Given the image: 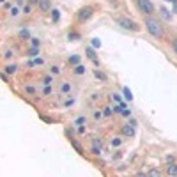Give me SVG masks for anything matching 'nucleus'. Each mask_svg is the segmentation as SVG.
Here are the masks:
<instances>
[{
	"instance_id": "4",
	"label": "nucleus",
	"mask_w": 177,
	"mask_h": 177,
	"mask_svg": "<svg viewBox=\"0 0 177 177\" xmlns=\"http://www.w3.org/2000/svg\"><path fill=\"white\" fill-rule=\"evenodd\" d=\"M90 14H92V9H90V7H85V9H82V12H80V20H87Z\"/></svg>"
},
{
	"instance_id": "14",
	"label": "nucleus",
	"mask_w": 177,
	"mask_h": 177,
	"mask_svg": "<svg viewBox=\"0 0 177 177\" xmlns=\"http://www.w3.org/2000/svg\"><path fill=\"white\" fill-rule=\"evenodd\" d=\"M78 60H80V57H76V55L71 57V62H73V64H78Z\"/></svg>"
},
{
	"instance_id": "3",
	"label": "nucleus",
	"mask_w": 177,
	"mask_h": 177,
	"mask_svg": "<svg viewBox=\"0 0 177 177\" xmlns=\"http://www.w3.org/2000/svg\"><path fill=\"white\" fill-rule=\"evenodd\" d=\"M121 25L124 28H129V30H138V27H136V23L129 22V20H121Z\"/></svg>"
},
{
	"instance_id": "18",
	"label": "nucleus",
	"mask_w": 177,
	"mask_h": 177,
	"mask_svg": "<svg viewBox=\"0 0 177 177\" xmlns=\"http://www.w3.org/2000/svg\"><path fill=\"white\" fill-rule=\"evenodd\" d=\"M174 46H175V50H177V41H175V44H174Z\"/></svg>"
},
{
	"instance_id": "9",
	"label": "nucleus",
	"mask_w": 177,
	"mask_h": 177,
	"mask_svg": "<svg viewBox=\"0 0 177 177\" xmlns=\"http://www.w3.org/2000/svg\"><path fill=\"white\" fill-rule=\"evenodd\" d=\"M85 73V67L83 66H76V74H83Z\"/></svg>"
},
{
	"instance_id": "1",
	"label": "nucleus",
	"mask_w": 177,
	"mask_h": 177,
	"mask_svg": "<svg viewBox=\"0 0 177 177\" xmlns=\"http://www.w3.org/2000/svg\"><path fill=\"white\" fill-rule=\"evenodd\" d=\"M145 25H147V30H149L154 37H163V30H161V27H160V23L156 22V20H147L145 22Z\"/></svg>"
},
{
	"instance_id": "6",
	"label": "nucleus",
	"mask_w": 177,
	"mask_h": 177,
	"mask_svg": "<svg viewBox=\"0 0 177 177\" xmlns=\"http://www.w3.org/2000/svg\"><path fill=\"white\" fill-rule=\"evenodd\" d=\"M168 174H170V175H177V166L175 165L168 166Z\"/></svg>"
},
{
	"instance_id": "11",
	"label": "nucleus",
	"mask_w": 177,
	"mask_h": 177,
	"mask_svg": "<svg viewBox=\"0 0 177 177\" xmlns=\"http://www.w3.org/2000/svg\"><path fill=\"white\" fill-rule=\"evenodd\" d=\"M16 71V66H7V69H6V73H14Z\"/></svg>"
},
{
	"instance_id": "5",
	"label": "nucleus",
	"mask_w": 177,
	"mask_h": 177,
	"mask_svg": "<svg viewBox=\"0 0 177 177\" xmlns=\"http://www.w3.org/2000/svg\"><path fill=\"white\" fill-rule=\"evenodd\" d=\"M124 98H126L127 101H131V99H133V94H131V90H129V88H127V87L124 88Z\"/></svg>"
},
{
	"instance_id": "2",
	"label": "nucleus",
	"mask_w": 177,
	"mask_h": 177,
	"mask_svg": "<svg viewBox=\"0 0 177 177\" xmlns=\"http://www.w3.org/2000/svg\"><path fill=\"white\" fill-rule=\"evenodd\" d=\"M138 7L145 14H151V12L154 11V7H152V4H151L149 0H138Z\"/></svg>"
},
{
	"instance_id": "15",
	"label": "nucleus",
	"mask_w": 177,
	"mask_h": 177,
	"mask_svg": "<svg viewBox=\"0 0 177 177\" xmlns=\"http://www.w3.org/2000/svg\"><path fill=\"white\" fill-rule=\"evenodd\" d=\"M96 76L101 78V80H105V74H103V73H99V71H96Z\"/></svg>"
},
{
	"instance_id": "7",
	"label": "nucleus",
	"mask_w": 177,
	"mask_h": 177,
	"mask_svg": "<svg viewBox=\"0 0 177 177\" xmlns=\"http://www.w3.org/2000/svg\"><path fill=\"white\" fill-rule=\"evenodd\" d=\"M39 6H41V9H48V7H50V2H48V0H41Z\"/></svg>"
},
{
	"instance_id": "12",
	"label": "nucleus",
	"mask_w": 177,
	"mask_h": 177,
	"mask_svg": "<svg viewBox=\"0 0 177 177\" xmlns=\"http://www.w3.org/2000/svg\"><path fill=\"white\" fill-rule=\"evenodd\" d=\"M124 133H126V135H133V133H135V131H133V127H124Z\"/></svg>"
},
{
	"instance_id": "10",
	"label": "nucleus",
	"mask_w": 177,
	"mask_h": 177,
	"mask_svg": "<svg viewBox=\"0 0 177 177\" xmlns=\"http://www.w3.org/2000/svg\"><path fill=\"white\" fill-rule=\"evenodd\" d=\"M92 46H94V48H99L101 41H99V39H92Z\"/></svg>"
},
{
	"instance_id": "17",
	"label": "nucleus",
	"mask_w": 177,
	"mask_h": 177,
	"mask_svg": "<svg viewBox=\"0 0 177 177\" xmlns=\"http://www.w3.org/2000/svg\"><path fill=\"white\" fill-rule=\"evenodd\" d=\"M166 2H177V0H166Z\"/></svg>"
},
{
	"instance_id": "16",
	"label": "nucleus",
	"mask_w": 177,
	"mask_h": 177,
	"mask_svg": "<svg viewBox=\"0 0 177 177\" xmlns=\"http://www.w3.org/2000/svg\"><path fill=\"white\" fill-rule=\"evenodd\" d=\"M174 11H175V12H177V2H175V6H174Z\"/></svg>"
},
{
	"instance_id": "8",
	"label": "nucleus",
	"mask_w": 177,
	"mask_h": 177,
	"mask_svg": "<svg viewBox=\"0 0 177 177\" xmlns=\"http://www.w3.org/2000/svg\"><path fill=\"white\" fill-rule=\"evenodd\" d=\"M87 55L90 57V59H92V60H94V62H98V60H96V55H94V51H92V48H88V50H87Z\"/></svg>"
},
{
	"instance_id": "13",
	"label": "nucleus",
	"mask_w": 177,
	"mask_h": 177,
	"mask_svg": "<svg viewBox=\"0 0 177 177\" xmlns=\"http://www.w3.org/2000/svg\"><path fill=\"white\" fill-rule=\"evenodd\" d=\"M59 18H60V12H59V11H53V20H55V22H57Z\"/></svg>"
}]
</instances>
